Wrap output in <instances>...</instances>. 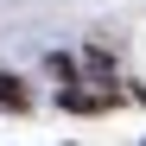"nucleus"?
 I'll return each instance as SVG.
<instances>
[{
	"mask_svg": "<svg viewBox=\"0 0 146 146\" xmlns=\"http://www.w3.org/2000/svg\"><path fill=\"white\" fill-rule=\"evenodd\" d=\"M0 108H13V114H26V108H32V95L19 89V76H7V70H0Z\"/></svg>",
	"mask_w": 146,
	"mask_h": 146,
	"instance_id": "obj_1",
	"label": "nucleus"
}]
</instances>
